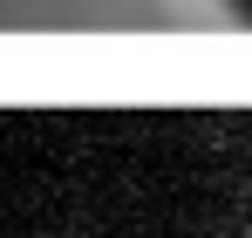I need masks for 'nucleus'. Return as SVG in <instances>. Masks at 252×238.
<instances>
[{"mask_svg": "<svg viewBox=\"0 0 252 238\" xmlns=\"http://www.w3.org/2000/svg\"><path fill=\"white\" fill-rule=\"evenodd\" d=\"M225 7H232V21H239V28H252V0H225Z\"/></svg>", "mask_w": 252, "mask_h": 238, "instance_id": "obj_1", "label": "nucleus"}]
</instances>
